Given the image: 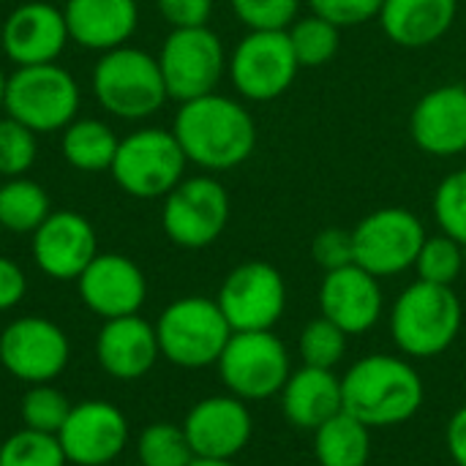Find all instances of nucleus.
I'll list each match as a JSON object with an SVG mask.
<instances>
[{
	"label": "nucleus",
	"mask_w": 466,
	"mask_h": 466,
	"mask_svg": "<svg viewBox=\"0 0 466 466\" xmlns=\"http://www.w3.org/2000/svg\"><path fill=\"white\" fill-rule=\"evenodd\" d=\"M188 164L205 172H227L246 164L257 150V120L248 106L224 93L183 101L172 120Z\"/></svg>",
	"instance_id": "nucleus-1"
},
{
	"label": "nucleus",
	"mask_w": 466,
	"mask_h": 466,
	"mask_svg": "<svg viewBox=\"0 0 466 466\" xmlns=\"http://www.w3.org/2000/svg\"><path fill=\"white\" fill-rule=\"evenodd\" d=\"M344 412L374 429H396L410 423L423 401L426 385L420 371L404 355H366L341 377Z\"/></svg>",
	"instance_id": "nucleus-2"
},
{
	"label": "nucleus",
	"mask_w": 466,
	"mask_h": 466,
	"mask_svg": "<svg viewBox=\"0 0 466 466\" xmlns=\"http://www.w3.org/2000/svg\"><path fill=\"white\" fill-rule=\"evenodd\" d=\"M464 325V306L453 287L415 281L393 303L388 328L396 350L410 360H431L448 352Z\"/></svg>",
	"instance_id": "nucleus-3"
},
{
	"label": "nucleus",
	"mask_w": 466,
	"mask_h": 466,
	"mask_svg": "<svg viewBox=\"0 0 466 466\" xmlns=\"http://www.w3.org/2000/svg\"><path fill=\"white\" fill-rule=\"evenodd\" d=\"M90 85L101 109L120 120H145L169 101L158 57L128 44L101 52Z\"/></svg>",
	"instance_id": "nucleus-4"
},
{
	"label": "nucleus",
	"mask_w": 466,
	"mask_h": 466,
	"mask_svg": "<svg viewBox=\"0 0 466 466\" xmlns=\"http://www.w3.org/2000/svg\"><path fill=\"white\" fill-rule=\"evenodd\" d=\"M153 325L161 358L186 371L216 366L227 341L232 339V328L221 314L216 298L202 295L172 300Z\"/></svg>",
	"instance_id": "nucleus-5"
},
{
	"label": "nucleus",
	"mask_w": 466,
	"mask_h": 466,
	"mask_svg": "<svg viewBox=\"0 0 466 466\" xmlns=\"http://www.w3.org/2000/svg\"><path fill=\"white\" fill-rule=\"evenodd\" d=\"M79 82L57 63L16 66L5 82L3 109L35 134L63 131L79 112Z\"/></svg>",
	"instance_id": "nucleus-6"
},
{
	"label": "nucleus",
	"mask_w": 466,
	"mask_h": 466,
	"mask_svg": "<svg viewBox=\"0 0 466 466\" xmlns=\"http://www.w3.org/2000/svg\"><path fill=\"white\" fill-rule=\"evenodd\" d=\"M188 158L172 128H137L120 139L109 167L120 191L134 199H164L183 177Z\"/></svg>",
	"instance_id": "nucleus-7"
},
{
	"label": "nucleus",
	"mask_w": 466,
	"mask_h": 466,
	"mask_svg": "<svg viewBox=\"0 0 466 466\" xmlns=\"http://www.w3.org/2000/svg\"><path fill=\"white\" fill-rule=\"evenodd\" d=\"M216 369L227 393L251 404L281 393L292 374V360L276 330H251L232 333Z\"/></svg>",
	"instance_id": "nucleus-8"
},
{
	"label": "nucleus",
	"mask_w": 466,
	"mask_h": 466,
	"mask_svg": "<svg viewBox=\"0 0 466 466\" xmlns=\"http://www.w3.org/2000/svg\"><path fill=\"white\" fill-rule=\"evenodd\" d=\"M156 57L167 93L177 104L216 93L229 63L221 35L208 25L172 27Z\"/></svg>",
	"instance_id": "nucleus-9"
},
{
	"label": "nucleus",
	"mask_w": 466,
	"mask_h": 466,
	"mask_svg": "<svg viewBox=\"0 0 466 466\" xmlns=\"http://www.w3.org/2000/svg\"><path fill=\"white\" fill-rule=\"evenodd\" d=\"M232 202L221 180L210 175L183 177L161 205L164 235L188 251L213 246L229 224Z\"/></svg>",
	"instance_id": "nucleus-10"
},
{
	"label": "nucleus",
	"mask_w": 466,
	"mask_h": 466,
	"mask_svg": "<svg viewBox=\"0 0 466 466\" xmlns=\"http://www.w3.org/2000/svg\"><path fill=\"white\" fill-rule=\"evenodd\" d=\"M298 71L300 63L287 30H248L235 44L227 63L235 93L254 104L281 98L295 85Z\"/></svg>",
	"instance_id": "nucleus-11"
},
{
	"label": "nucleus",
	"mask_w": 466,
	"mask_h": 466,
	"mask_svg": "<svg viewBox=\"0 0 466 466\" xmlns=\"http://www.w3.org/2000/svg\"><path fill=\"white\" fill-rule=\"evenodd\" d=\"M426 238L429 235L418 213L407 208L371 210L352 229L355 265H360L380 281L401 276L415 268Z\"/></svg>",
	"instance_id": "nucleus-12"
},
{
	"label": "nucleus",
	"mask_w": 466,
	"mask_h": 466,
	"mask_svg": "<svg viewBox=\"0 0 466 466\" xmlns=\"http://www.w3.org/2000/svg\"><path fill=\"white\" fill-rule=\"evenodd\" d=\"M232 333L273 330L287 311V281L265 259H248L232 268L216 295Z\"/></svg>",
	"instance_id": "nucleus-13"
},
{
	"label": "nucleus",
	"mask_w": 466,
	"mask_h": 466,
	"mask_svg": "<svg viewBox=\"0 0 466 466\" xmlns=\"http://www.w3.org/2000/svg\"><path fill=\"white\" fill-rule=\"evenodd\" d=\"M71 360L66 330L38 314L11 319L0 333V366L19 382H55Z\"/></svg>",
	"instance_id": "nucleus-14"
},
{
	"label": "nucleus",
	"mask_w": 466,
	"mask_h": 466,
	"mask_svg": "<svg viewBox=\"0 0 466 466\" xmlns=\"http://www.w3.org/2000/svg\"><path fill=\"white\" fill-rule=\"evenodd\" d=\"M131 440L128 418L120 407L104 399H87L71 407L57 442L74 466L115 464Z\"/></svg>",
	"instance_id": "nucleus-15"
},
{
	"label": "nucleus",
	"mask_w": 466,
	"mask_h": 466,
	"mask_svg": "<svg viewBox=\"0 0 466 466\" xmlns=\"http://www.w3.org/2000/svg\"><path fill=\"white\" fill-rule=\"evenodd\" d=\"M180 426L197 459L235 461L254 437V415L248 404L232 393L199 399Z\"/></svg>",
	"instance_id": "nucleus-16"
},
{
	"label": "nucleus",
	"mask_w": 466,
	"mask_h": 466,
	"mask_svg": "<svg viewBox=\"0 0 466 466\" xmlns=\"http://www.w3.org/2000/svg\"><path fill=\"white\" fill-rule=\"evenodd\" d=\"M35 268L52 281H76L98 254L93 224L76 210H52L30 235Z\"/></svg>",
	"instance_id": "nucleus-17"
},
{
	"label": "nucleus",
	"mask_w": 466,
	"mask_h": 466,
	"mask_svg": "<svg viewBox=\"0 0 466 466\" xmlns=\"http://www.w3.org/2000/svg\"><path fill=\"white\" fill-rule=\"evenodd\" d=\"M76 292L85 309L106 322L142 311L147 300V279L134 259L109 251L96 254V259L76 279Z\"/></svg>",
	"instance_id": "nucleus-18"
},
{
	"label": "nucleus",
	"mask_w": 466,
	"mask_h": 466,
	"mask_svg": "<svg viewBox=\"0 0 466 466\" xmlns=\"http://www.w3.org/2000/svg\"><path fill=\"white\" fill-rule=\"evenodd\" d=\"M68 41L63 8L44 0L19 3L0 27L3 52L14 66L57 63Z\"/></svg>",
	"instance_id": "nucleus-19"
},
{
	"label": "nucleus",
	"mask_w": 466,
	"mask_h": 466,
	"mask_svg": "<svg viewBox=\"0 0 466 466\" xmlns=\"http://www.w3.org/2000/svg\"><path fill=\"white\" fill-rule=\"evenodd\" d=\"M319 311L347 336H363L377 328L385 311V292L377 276L360 265L325 273L319 284Z\"/></svg>",
	"instance_id": "nucleus-20"
},
{
	"label": "nucleus",
	"mask_w": 466,
	"mask_h": 466,
	"mask_svg": "<svg viewBox=\"0 0 466 466\" xmlns=\"http://www.w3.org/2000/svg\"><path fill=\"white\" fill-rule=\"evenodd\" d=\"M412 142L434 158L466 153V87L440 85L418 98L410 115Z\"/></svg>",
	"instance_id": "nucleus-21"
},
{
	"label": "nucleus",
	"mask_w": 466,
	"mask_h": 466,
	"mask_svg": "<svg viewBox=\"0 0 466 466\" xmlns=\"http://www.w3.org/2000/svg\"><path fill=\"white\" fill-rule=\"evenodd\" d=\"M158 358L161 350L156 325L139 314L106 319L96 336V363L106 377L117 382L142 380L153 371Z\"/></svg>",
	"instance_id": "nucleus-22"
},
{
	"label": "nucleus",
	"mask_w": 466,
	"mask_h": 466,
	"mask_svg": "<svg viewBox=\"0 0 466 466\" xmlns=\"http://www.w3.org/2000/svg\"><path fill=\"white\" fill-rule=\"evenodd\" d=\"M68 38L93 52H109L131 41L139 27L137 0H66Z\"/></svg>",
	"instance_id": "nucleus-23"
},
{
	"label": "nucleus",
	"mask_w": 466,
	"mask_h": 466,
	"mask_svg": "<svg viewBox=\"0 0 466 466\" xmlns=\"http://www.w3.org/2000/svg\"><path fill=\"white\" fill-rule=\"evenodd\" d=\"M281 415L289 426L314 434L322 423L344 410L341 377L330 369L300 366L289 374L287 385L279 393Z\"/></svg>",
	"instance_id": "nucleus-24"
},
{
	"label": "nucleus",
	"mask_w": 466,
	"mask_h": 466,
	"mask_svg": "<svg viewBox=\"0 0 466 466\" xmlns=\"http://www.w3.org/2000/svg\"><path fill=\"white\" fill-rule=\"evenodd\" d=\"M459 14V0H385L380 25L404 49H423L448 35Z\"/></svg>",
	"instance_id": "nucleus-25"
},
{
	"label": "nucleus",
	"mask_w": 466,
	"mask_h": 466,
	"mask_svg": "<svg viewBox=\"0 0 466 466\" xmlns=\"http://www.w3.org/2000/svg\"><path fill=\"white\" fill-rule=\"evenodd\" d=\"M314 459L319 466H369L371 429L341 410L314 431Z\"/></svg>",
	"instance_id": "nucleus-26"
},
{
	"label": "nucleus",
	"mask_w": 466,
	"mask_h": 466,
	"mask_svg": "<svg viewBox=\"0 0 466 466\" xmlns=\"http://www.w3.org/2000/svg\"><path fill=\"white\" fill-rule=\"evenodd\" d=\"M117 134L98 117H74L63 128L60 150L68 167L79 172H106L117 153Z\"/></svg>",
	"instance_id": "nucleus-27"
},
{
	"label": "nucleus",
	"mask_w": 466,
	"mask_h": 466,
	"mask_svg": "<svg viewBox=\"0 0 466 466\" xmlns=\"http://www.w3.org/2000/svg\"><path fill=\"white\" fill-rule=\"evenodd\" d=\"M52 213L49 194L30 177H8L0 183V229L33 235Z\"/></svg>",
	"instance_id": "nucleus-28"
},
{
	"label": "nucleus",
	"mask_w": 466,
	"mask_h": 466,
	"mask_svg": "<svg viewBox=\"0 0 466 466\" xmlns=\"http://www.w3.org/2000/svg\"><path fill=\"white\" fill-rule=\"evenodd\" d=\"M287 35H289L292 52H295L300 68H317V66L330 63L341 46V30L317 14L298 16L289 25Z\"/></svg>",
	"instance_id": "nucleus-29"
},
{
	"label": "nucleus",
	"mask_w": 466,
	"mask_h": 466,
	"mask_svg": "<svg viewBox=\"0 0 466 466\" xmlns=\"http://www.w3.org/2000/svg\"><path fill=\"white\" fill-rule=\"evenodd\" d=\"M194 451L183 426L177 423H150L137 437V464L139 466H188L194 461Z\"/></svg>",
	"instance_id": "nucleus-30"
},
{
	"label": "nucleus",
	"mask_w": 466,
	"mask_h": 466,
	"mask_svg": "<svg viewBox=\"0 0 466 466\" xmlns=\"http://www.w3.org/2000/svg\"><path fill=\"white\" fill-rule=\"evenodd\" d=\"M347 341H350V336L339 325H333L325 317H317V319L306 322V328L300 330V339H298L300 363L311 366V369L336 371V366L347 355Z\"/></svg>",
	"instance_id": "nucleus-31"
},
{
	"label": "nucleus",
	"mask_w": 466,
	"mask_h": 466,
	"mask_svg": "<svg viewBox=\"0 0 466 466\" xmlns=\"http://www.w3.org/2000/svg\"><path fill=\"white\" fill-rule=\"evenodd\" d=\"M71 401L63 390H57L52 382L46 385H30L27 393L22 396L19 404V418L22 426L30 431H41V434H55L63 429L68 412H71Z\"/></svg>",
	"instance_id": "nucleus-32"
},
{
	"label": "nucleus",
	"mask_w": 466,
	"mask_h": 466,
	"mask_svg": "<svg viewBox=\"0 0 466 466\" xmlns=\"http://www.w3.org/2000/svg\"><path fill=\"white\" fill-rule=\"evenodd\" d=\"M0 466H68L55 434L19 429L0 442Z\"/></svg>",
	"instance_id": "nucleus-33"
},
{
	"label": "nucleus",
	"mask_w": 466,
	"mask_h": 466,
	"mask_svg": "<svg viewBox=\"0 0 466 466\" xmlns=\"http://www.w3.org/2000/svg\"><path fill=\"white\" fill-rule=\"evenodd\" d=\"M464 246L456 243L453 238L442 235V232L431 235V238H426V243H423L412 270L418 273L420 281L453 287L456 279L464 270Z\"/></svg>",
	"instance_id": "nucleus-34"
},
{
	"label": "nucleus",
	"mask_w": 466,
	"mask_h": 466,
	"mask_svg": "<svg viewBox=\"0 0 466 466\" xmlns=\"http://www.w3.org/2000/svg\"><path fill=\"white\" fill-rule=\"evenodd\" d=\"M431 213L440 232L466 248V169H456L440 180L431 197Z\"/></svg>",
	"instance_id": "nucleus-35"
},
{
	"label": "nucleus",
	"mask_w": 466,
	"mask_h": 466,
	"mask_svg": "<svg viewBox=\"0 0 466 466\" xmlns=\"http://www.w3.org/2000/svg\"><path fill=\"white\" fill-rule=\"evenodd\" d=\"M35 131H30L27 126H22L14 117H3L0 120V177H22L30 172V167L35 164L38 156V142H35Z\"/></svg>",
	"instance_id": "nucleus-36"
},
{
	"label": "nucleus",
	"mask_w": 466,
	"mask_h": 466,
	"mask_svg": "<svg viewBox=\"0 0 466 466\" xmlns=\"http://www.w3.org/2000/svg\"><path fill=\"white\" fill-rule=\"evenodd\" d=\"M229 5L246 30H289L303 0H229Z\"/></svg>",
	"instance_id": "nucleus-37"
},
{
	"label": "nucleus",
	"mask_w": 466,
	"mask_h": 466,
	"mask_svg": "<svg viewBox=\"0 0 466 466\" xmlns=\"http://www.w3.org/2000/svg\"><path fill=\"white\" fill-rule=\"evenodd\" d=\"M311 14L333 22L339 30L366 25L380 16L385 0H306Z\"/></svg>",
	"instance_id": "nucleus-38"
},
{
	"label": "nucleus",
	"mask_w": 466,
	"mask_h": 466,
	"mask_svg": "<svg viewBox=\"0 0 466 466\" xmlns=\"http://www.w3.org/2000/svg\"><path fill=\"white\" fill-rule=\"evenodd\" d=\"M311 257L314 262L330 273L347 265H355V240H352V229H341V227H328L322 229L314 240H311Z\"/></svg>",
	"instance_id": "nucleus-39"
},
{
	"label": "nucleus",
	"mask_w": 466,
	"mask_h": 466,
	"mask_svg": "<svg viewBox=\"0 0 466 466\" xmlns=\"http://www.w3.org/2000/svg\"><path fill=\"white\" fill-rule=\"evenodd\" d=\"M169 27H202L213 16L216 0H156Z\"/></svg>",
	"instance_id": "nucleus-40"
},
{
	"label": "nucleus",
	"mask_w": 466,
	"mask_h": 466,
	"mask_svg": "<svg viewBox=\"0 0 466 466\" xmlns=\"http://www.w3.org/2000/svg\"><path fill=\"white\" fill-rule=\"evenodd\" d=\"M25 292H27L25 270L11 257H0V311L16 309L25 300Z\"/></svg>",
	"instance_id": "nucleus-41"
},
{
	"label": "nucleus",
	"mask_w": 466,
	"mask_h": 466,
	"mask_svg": "<svg viewBox=\"0 0 466 466\" xmlns=\"http://www.w3.org/2000/svg\"><path fill=\"white\" fill-rule=\"evenodd\" d=\"M445 445L456 466H466V404L459 407L445 429Z\"/></svg>",
	"instance_id": "nucleus-42"
},
{
	"label": "nucleus",
	"mask_w": 466,
	"mask_h": 466,
	"mask_svg": "<svg viewBox=\"0 0 466 466\" xmlns=\"http://www.w3.org/2000/svg\"><path fill=\"white\" fill-rule=\"evenodd\" d=\"M188 466H238L235 461H227V459H194Z\"/></svg>",
	"instance_id": "nucleus-43"
},
{
	"label": "nucleus",
	"mask_w": 466,
	"mask_h": 466,
	"mask_svg": "<svg viewBox=\"0 0 466 466\" xmlns=\"http://www.w3.org/2000/svg\"><path fill=\"white\" fill-rule=\"evenodd\" d=\"M5 82H8V76L0 68V109H3V101H5Z\"/></svg>",
	"instance_id": "nucleus-44"
},
{
	"label": "nucleus",
	"mask_w": 466,
	"mask_h": 466,
	"mask_svg": "<svg viewBox=\"0 0 466 466\" xmlns=\"http://www.w3.org/2000/svg\"><path fill=\"white\" fill-rule=\"evenodd\" d=\"M459 3H466V0H459Z\"/></svg>",
	"instance_id": "nucleus-45"
},
{
	"label": "nucleus",
	"mask_w": 466,
	"mask_h": 466,
	"mask_svg": "<svg viewBox=\"0 0 466 466\" xmlns=\"http://www.w3.org/2000/svg\"><path fill=\"white\" fill-rule=\"evenodd\" d=\"M131 466H139V464H131Z\"/></svg>",
	"instance_id": "nucleus-46"
},
{
	"label": "nucleus",
	"mask_w": 466,
	"mask_h": 466,
	"mask_svg": "<svg viewBox=\"0 0 466 466\" xmlns=\"http://www.w3.org/2000/svg\"><path fill=\"white\" fill-rule=\"evenodd\" d=\"M63 3H66V0H63Z\"/></svg>",
	"instance_id": "nucleus-47"
},
{
	"label": "nucleus",
	"mask_w": 466,
	"mask_h": 466,
	"mask_svg": "<svg viewBox=\"0 0 466 466\" xmlns=\"http://www.w3.org/2000/svg\"><path fill=\"white\" fill-rule=\"evenodd\" d=\"M0 232H3V229H0Z\"/></svg>",
	"instance_id": "nucleus-48"
}]
</instances>
